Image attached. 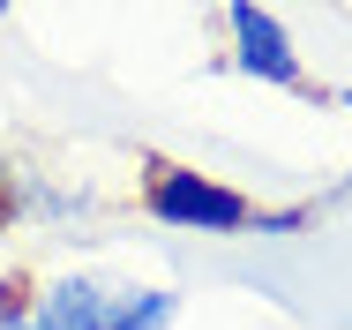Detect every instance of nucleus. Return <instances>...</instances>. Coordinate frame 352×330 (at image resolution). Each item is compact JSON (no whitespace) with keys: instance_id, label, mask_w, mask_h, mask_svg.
Here are the masks:
<instances>
[{"instance_id":"f257e3e1","label":"nucleus","mask_w":352,"mask_h":330,"mask_svg":"<svg viewBox=\"0 0 352 330\" xmlns=\"http://www.w3.org/2000/svg\"><path fill=\"white\" fill-rule=\"evenodd\" d=\"M135 196H142V218H157L173 233H210V240L255 233V196L232 188V181H217V173L180 165V158H142Z\"/></svg>"},{"instance_id":"f03ea898","label":"nucleus","mask_w":352,"mask_h":330,"mask_svg":"<svg viewBox=\"0 0 352 330\" xmlns=\"http://www.w3.org/2000/svg\"><path fill=\"white\" fill-rule=\"evenodd\" d=\"M180 293L173 285H113V278H53L38 285L30 330H173Z\"/></svg>"},{"instance_id":"7ed1b4c3","label":"nucleus","mask_w":352,"mask_h":330,"mask_svg":"<svg viewBox=\"0 0 352 330\" xmlns=\"http://www.w3.org/2000/svg\"><path fill=\"white\" fill-rule=\"evenodd\" d=\"M225 38H232V53H225V68H232V75H248V83H270V90H292V98L330 105V90H322V83H307L300 45H292V30H285L270 8L232 0V8H225Z\"/></svg>"},{"instance_id":"20e7f679","label":"nucleus","mask_w":352,"mask_h":330,"mask_svg":"<svg viewBox=\"0 0 352 330\" xmlns=\"http://www.w3.org/2000/svg\"><path fill=\"white\" fill-rule=\"evenodd\" d=\"M30 308H38V278L30 270H8L0 278V330H30Z\"/></svg>"},{"instance_id":"39448f33","label":"nucleus","mask_w":352,"mask_h":330,"mask_svg":"<svg viewBox=\"0 0 352 330\" xmlns=\"http://www.w3.org/2000/svg\"><path fill=\"white\" fill-rule=\"evenodd\" d=\"M300 225H315V203H285V210L255 203V233H300Z\"/></svg>"},{"instance_id":"423d86ee","label":"nucleus","mask_w":352,"mask_h":330,"mask_svg":"<svg viewBox=\"0 0 352 330\" xmlns=\"http://www.w3.org/2000/svg\"><path fill=\"white\" fill-rule=\"evenodd\" d=\"M330 105H345V113H352V83H338V90H330Z\"/></svg>"}]
</instances>
